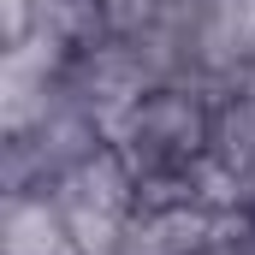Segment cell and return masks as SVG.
I'll use <instances>...</instances> for the list:
<instances>
[{
  "instance_id": "obj_1",
  "label": "cell",
  "mask_w": 255,
  "mask_h": 255,
  "mask_svg": "<svg viewBox=\"0 0 255 255\" xmlns=\"http://www.w3.org/2000/svg\"><path fill=\"white\" fill-rule=\"evenodd\" d=\"M130 196H136L130 166L113 160V154H95V160L71 166L60 178L54 208L71 226V238L83 244V255H119V238L130 226Z\"/></svg>"
},
{
  "instance_id": "obj_2",
  "label": "cell",
  "mask_w": 255,
  "mask_h": 255,
  "mask_svg": "<svg viewBox=\"0 0 255 255\" xmlns=\"http://www.w3.org/2000/svg\"><path fill=\"white\" fill-rule=\"evenodd\" d=\"M6 255H83V244L71 238L60 208L12 202V214H6Z\"/></svg>"
}]
</instances>
